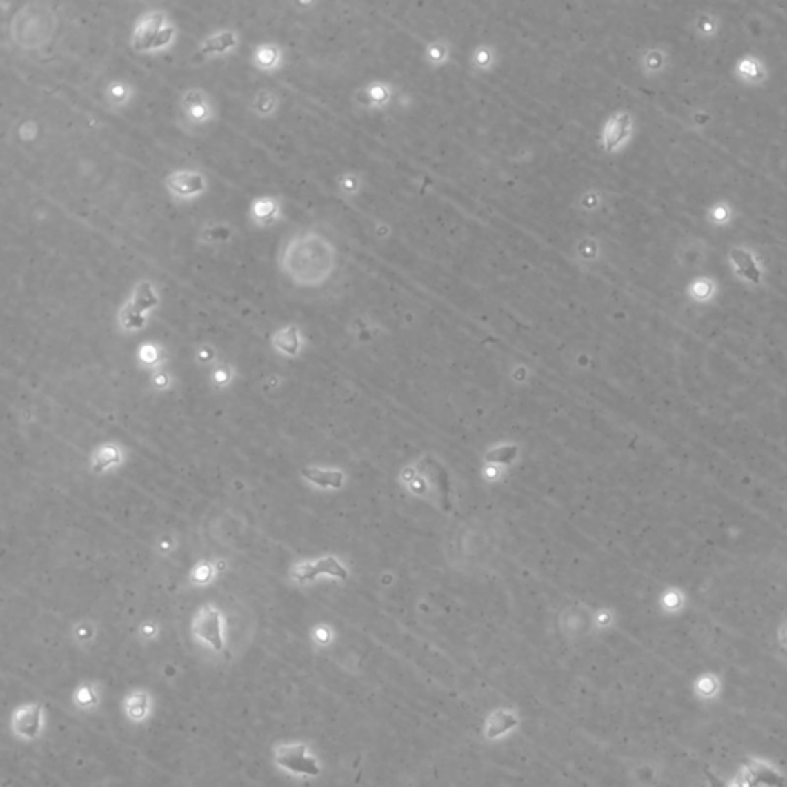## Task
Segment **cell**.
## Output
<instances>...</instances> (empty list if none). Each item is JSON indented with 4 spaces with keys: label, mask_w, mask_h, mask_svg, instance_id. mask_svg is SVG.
Masks as SVG:
<instances>
[{
    "label": "cell",
    "mask_w": 787,
    "mask_h": 787,
    "mask_svg": "<svg viewBox=\"0 0 787 787\" xmlns=\"http://www.w3.org/2000/svg\"><path fill=\"white\" fill-rule=\"evenodd\" d=\"M515 455V448H503L495 450V452L489 454L488 459L492 461H510Z\"/></svg>",
    "instance_id": "10"
},
{
    "label": "cell",
    "mask_w": 787,
    "mask_h": 787,
    "mask_svg": "<svg viewBox=\"0 0 787 787\" xmlns=\"http://www.w3.org/2000/svg\"><path fill=\"white\" fill-rule=\"evenodd\" d=\"M277 761L292 772H309V766L305 757V750L299 746H285L277 752Z\"/></svg>",
    "instance_id": "3"
},
{
    "label": "cell",
    "mask_w": 787,
    "mask_h": 787,
    "mask_svg": "<svg viewBox=\"0 0 787 787\" xmlns=\"http://www.w3.org/2000/svg\"><path fill=\"white\" fill-rule=\"evenodd\" d=\"M197 635L205 641L212 644L215 649L221 648V634H220V618L219 614L211 608L203 609L197 617L196 621Z\"/></svg>",
    "instance_id": "2"
},
{
    "label": "cell",
    "mask_w": 787,
    "mask_h": 787,
    "mask_svg": "<svg viewBox=\"0 0 787 787\" xmlns=\"http://www.w3.org/2000/svg\"><path fill=\"white\" fill-rule=\"evenodd\" d=\"M303 474L306 479L317 484H323V486H340L341 483V475L339 472H323V470L317 469H305Z\"/></svg>",
    "instance_id": "7"
},
{
    "label": "cell",
    "mask_w": 787,
    "mask_h": 787,
    "mask_svg": "<svg viewBox=\"0 0 787 787\" xmlns=\"http://www.w3.org/2000/svg\"><path fill=\"white\" fill-rule=\"evenodd\" d=\"M174 186H176L180 192H192L200 186V180L199 177L194 176H186V177L180 176L174 180Z\"/></svg>",
    "instance_id": "8"
},
{
    "label": "cell",
    "mask_w": 787,
    "mask_h": 787,
    "mask_svg": "<svg viewBox=\"0 0 787 787\" xmlns=\"http://www.w3.org/2000/svg\"><path fill=\"white\" fill-rule=\"evenodd\" d=\"M744 779L746 787H783L784 784V778L778 772L769 768L768 764L758 761H749L746 764Z\"/></svg>",
    "instance_id": "1"
},
{
    "label": "cell",
    "mask_w": 787,
    "mask_h": 787,
    "mask_svg": "<svg viewBox=\"0 0 787 787\" xmlns=\"http://www.w3.org/2000/svg\"><path fill=\"white\" fill-rule=\"evenodd\" d=\"M39 709L37 708H26L22 712H19L14 724L16 729L22 735L32 737L39 729Z\"/></svg>",
    "instance_id": "5"
},
{
    "label": "cell",
    "mask_w": 787,
    "mask_h": 787,
    "mask_svg": "<svg viewBox=\"0 0 787 787\" xmlns=\"http://www.w3.org/2000/svg\"><path fill=\"white\" fill-rule=\"evenodd\" d=\"M160 23H161V17L157 14H154L148 19L142 26H140L139 31H137V36H136V48L137 50L150 48L152 42H156Z\"/></svg>",
    "instance_id": "4"
},
{
    "label": "cell",
    "mask_w": 787,
    "mask_h": 787,
    "mask_svg": "<svg viewBox=\"0 0 787 787\" xmlns=\"http://www.w3.org/2000/svg\"><path fill=\"white\" fill-rule=\"evenodd\" d=\"M170 34H171V30H166L165 32H161V34L156 39V42H154V45H160V43L166 42V40L170 39Z\"/></svg>",
    "instance_id": "13"
},
{
    "label": "cell",
    "mask_w": 787,
    "mask_h": 787,
    "mask_svg": "<svg viewBox=\"0 0 787 787\" xmlns=\"http://www.w3.org/2000/svg\"><path fill=\"white\" fill-rule=\"evenodd\" d=\"M283 339H285L283 341H279V346L283 348L288 352H294L295 348H297V340H295V337L292 335V329L283 334Z\"/></svg>",
    "instance_id": "11"
},
{
    "label": "cell",
    "mask_w": 787,
    "mask_h": 787,
    "mask_svg": "<svg viewBox=\"0 0 787 787\" xmlns=\"http://www.w3.org/2000/svg\"><path fill=\"white\" fill-rule=\"evenodd\" d=\"M706 777H708L709 787H730V786H726L721 779H718L715 777V773H712L710 770H706ZM734 787H746V786H734Z\"/></svg>",
    "instance_id": "12"
},
{
    "label": "cell",
    "mask_w": 787,
    "mask_h": 787,
    "mask_svg": "<svg viewBox=\"0 0 787 787\" xmlns=\"http://www.w3.org/2000/svg\"><path fill=\"white\" fill-rule=\"evenodd\" d=\"M320 572H329V574H341L343 575V570L339 566L337 563L331 558H328V560H321L320 563L315 564V566H305V568H299L295 570V577L299 578V580L305 581V580H311L317 574Z\"/></svg>",
    "instance_id": "6"
},
{
    "label": "cell",
    "mask_w": 787,
    "mask_h": 787,
    "mask_svg": "<svg viewBox=\"0 0 787 787\" xmlns=\"http://www.w3.org/2000/svg\"><path fill=\"white\" fill-rule=\"evenodd\" d=\"M234 43V40L231 36H220V37H214L210 43H208V48L205 51H220V50H225L228 46H231Z\"/></svg>",
    "instance_id": "9"
}]
</instances>
